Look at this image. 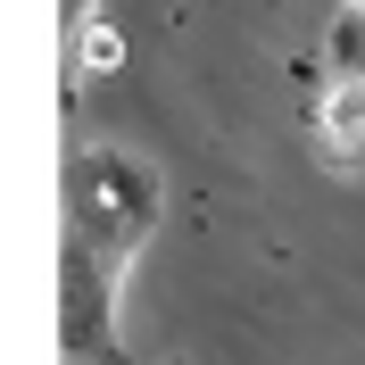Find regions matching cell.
Returning a JSON list of instances; mask_svg holds the SVG:
<instances>
[{"instance_id":"obj_6","label":"cell","mask_w":365,"mask_h":365,"mask_svg":"<svg viewBox=\"0 0 365 365\" xmlns=\"http://www.w3.org/2000/svg\"><path fill=\"white\" fill-rule=\"evenodd\" d=\"M341 9H365V0H341Z\"/></svg>"},{"instance_id":"obj_4","label":"cell","mask_w":365,"mask_h":365,"mask_svg":"<svg viewBox=\"0 0 365 365\" xmlns=\"http://www.w3.org/2000/svg\"><path fill=\"white\" fill-rule=\"evenodd\" d=\"M116 58H125V42H116L108 25H83V67H75V75H83V83H91V75H108Z\"/></svg>"},{"instance_id":"obj_5","label":"cell","mask_w":365,"mask_h":365,"mask_svg":"<svg viewBox=\"0 0 365 365\" xmlns=\"http://www.w3.org/2000/svg\"><path fill=\"white\" fill-rule=\"evenodd\" d=\"M91 9H100V0H67V34H83V25H100Z\"/></svg>"},{"instance_id":"obj_3","label":"cell","mask_w":365,"mask_h":365,"mask_svg":"<svg viewBox=\"0 0 365 365\" xmlns=\"http://www.w3.org/2000/svg\"><path fill=\"white\" fill-rule=\"evenodd\" d=\"M324 75H365V9L332 17V50H324Z\"/></svg>"},{"instance_id":"obj_2","label":"cell","mask_w":365,"mask_h":365,"mask_svg":"<svg viewBox=\"0 0 365 365\" xmlns=\"http://www.w3.org/2000/svg\"><path fill=\"white\" fill-rule=\"evenodd\" d=\"M316 133H324V166L332 175H365V75H324Z\"/></svg>"},{"instance_id":"obj_1","label":"cell","mask_w":365,"mask_h":365,"mask_svg":"<svg viewBox=\"0 0 365 365\" xmlns=\"http://www.w3.org/2000/svg\"><path fill=\"white\" fill-rule=\"evenodd\" d=\"M166 207V182L133 150H75L67 158V250H58V349L67 365H125L116 307L133 282V257L150 250Z\"/></svg>"}]
</instances>
